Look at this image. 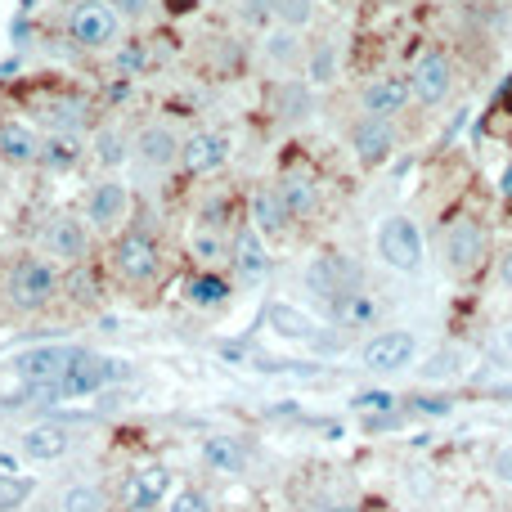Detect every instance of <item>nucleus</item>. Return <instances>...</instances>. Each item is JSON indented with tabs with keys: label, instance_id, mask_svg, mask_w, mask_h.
<instances>
[{
	"label": "nucleus",
	"instance_id": "1",
	"mask_svg": "<svg viewBox=\"0 0 512 512\" xmlns=\"http://www.w3.org/2000/svg\"><path fill=\"white\" fill-rule=\"evenodd\" d=\"M117 378H126L122 360H104V355H95V351H81L77 364H72L63 378L45 382V387H27V391H32V400H41V405H59V400L95 396V391H104L108 382H117Z\"/></svg>",
	"mask_w": 512,
	"mask_h": 512
},
{
	"label": "nucleus",
	"instance_id": "2",
	"mask_svg": "<svg viewBox=\"0 0 512 512\" xmlns=\"http://www.w3.org/2000/svg\"><path fill=\"white\" fill-rule=\"evenodd\" d=\"M373 252H378V261L387 265V270H396V274H418L423 270V261H427L423 230H418V221H409V216H400V212L378 221Z\"/></svg>",
	"mask_w": 512,
	"mask_h": 512
},
{
	"label": "nucleus",
	"instance_id": "3",
	"mask_svg": "<svg viewBox=\"0 0 512 512\" xmlns=\"http://www.w3.org/2000/svg\"><path fill=\"white\" fill-rule=\"evenodd\" d=\"M5 292H9V301H14V310L32 315V310H45L63 292V274H59V265L45 261V256H23V261H14V270H9Z\"/></svg>",
	"mask_w": 512,
	"mask_h": 512
},
{
	"label": "nucleus",
	"instance_id": "4",
	"mask_svg": "<svg viewBox=\"0 0 512 512\" xmlns=\"http://www.w3.org/2000/svg\"><path fill=\"white\" fill-rule=\"evenodd\" d=\"M441 256H445V270H450L454 279H468V274H477L481 265H486V256H490L486 225L472 221V216H459V221H450L441 230Z\"/></svg>",
	"mask_w": 512,
	"mask_h": 512
},
{
	"label": "nucleus",
	"instance_id": "5",
	"mask_svg": "<svg viewBox=\"0 0 512 512\" xmlns=\"http://www.w3.org/2000/svg\"><path fill=\"white\" fill-rule=\"evenodd\" d=\"M122 14L113 9V0H72L68 9V36L81 50H108L117 41Z\"/></svg>",
	"mask_w": 512,
	"mask_h": 512
},
{
	"label": "nucleus",
	"instance_id": "6",
	"mask_svg": "<svg viewBox=\"0 0 512 512\" xmlns=\"http://www.w3.org/2000/svg\"><path fill=\"white\" fill-rule=\"evenodd\" d=\"M301 279H306V288L315 292L319 301H328V306H342L346 310V301L360 297V292H355L360 274H355V265L346 261L342 252H319L315 261L306 265V274H301Z\"/></svg>",
	"mask_w": 512,
	"mask_h": 512
},
{
	"label": "nucleus",
	"instance_id": "7",
	"mask_svg": "<svg viewBox=\"0 0 512 512\" xmlns=\"http://www.w3.org/2000/svg\"><path fill=\"white\" fill-rule=\"evenodd\" d=\"M113 270L122 274L126 283H153L162 274V248L153 234L144 230H126L122 239L113 243Z\"/></svg>",
	"mask_w": 512,
	"mask_h": 512
},
{
	"label": "nucleus",
	"instance_id": "8",
	"mask_svg": "<svg viewBox=\"0 0 512 512\" xmlns=\"http://www.w3.org/2000/svg\"><path fill=\"white\" fill-rule=\"evenodd\" d=\"M418 360V337L409 328H387L360 346V364L369 373H400Z\"/></svg>",
	"mask_w": 512,
	"mask_h": 512
},
{
	"label": "nucleus",
	"instance_id": "9",
	"mask_svg": "<svg viewBox=\"0 0 512 512\" xmlns=\"http://www.w3.org/2000/svg\"><path fill=\"white\" fill-rule=\"evenodd\" d=\"M86 351V346H32V351H23L14 360V373L27 382V387H45V382L63 378V373L77 364V355Z\"/></svg>",
	"mask_w": 512,
	"mask_h": 512
},
{
	"label": "nucleus",
	"instance_id": "10",
	"mask_svg": "<svg viewBox=\"0 0 512 512\" xmlns=\"http://www.w3.org/2000/svg\"><path fill=\"white\" fill-rule=\"evenodd\" d=\"M450 86H454V63H450V54H441V50L418 54L414 72H409V90H414V104L436 108L445 95H450Z\"/></svg>",
	"mask_w": 512,
	"mask_h": 512
},
{
	"label": "nucleus",
	"instance_id": "11",
	"mask_svg": "<svg viewBox=\"0 0 512 512\" xmlns=\"http://www.w3.org/2000/svg\"><path fill=\"white\" fill-rule=\"evenodd\" d=\"M41 248H45V256H54V261H63V265H86L90 230L77 221V216H54V221L41 230Z\"/></svg>",
	"mask_w": 512,
	"mask_h": 512
},
{
	"label": "nucleus",
	"instance_id": "12",
	"mask_svg": "<svg viewBox=\"0 0 512 512\" xmlns=\"http://www.w3.org/2000/svg\"><path fill=\"white\" fill-rule=\"evenodd\" d=\"M346 140H351V153L360 167H382L396 153V126L387 117H360Z\"/></svg>",
	"mask_w": 512,
	"mask_h": 512
},
{
	"label": "nucleus",
	"instance_id": "13",
	"mask_svg": "<svg viewBox=\"0 0 512 512\" xmlns=\"http://www.w3.org/2000/svg\"><path fill=\"white\" fill-rule=\"evenodd\" d=\"M180 149H185V140H180L176 131H171L167 122H153V126H140L131 140V153L144 162V167L153 171H167L180 162Z\"/></svg>",
	"mask_w": 512,
	"mask_h": 512
},
{
	"label": "nucleus",
	"instance_id": "14",
	"mask_svg": "<svg viewBox=\"0 0 512 512\" xmlns=\"http://www.w3.org/2000/svg\"><path fill=\"white\" fill-rule=\"evenodd\" d=\"M171 490V472L162 463H149V468H135L131 477L122 481V512H149L167 499Z\"/></svg>",
	"mask_w": 512,
	"mask_h": 512
},
{
	"label": "nucleus",
	"instance_id": "15",
	"mask_svg": "<svg viewBox=\"0 0 512 512\" xmlns=\"http://www.w3.org/2000/svg\"><path fill=\"white\" fill-rule=\"evenodd\" d=\"M414 104V90H409V77H373L369 86L360 90V108L364 117H396Z\"/></svg>",
	"mask_w": 512,
	"mask_h": 512
},
{
	"label": "nucleus",
	"instance_id": "16",
	"mask_svg": "<svg viewBox=\"0 0 512 512\" xmlns=\"http://www.w3.org/2000/svg\"><path fill=\"white\" fill-rule=\"evenodd\" d=\"M248 225L261 234V239H279V234H288L292 216H288V207H283V198H279V189H274V185H256L252 189Z\"/></svg>",
	"mask_w": 512,
	"mask_h": 512
},
{
	"label": "nucleus",
	"instance_id": "17",
	"mask_svg": "<svg viewBox=\"0 0 512 512\" xmlns=\"http://www.w3.org/2000/svg\"><path fill=\"white\" fill-rule=\"evenodd\" d=\"M180 162H185V171H194V176H212L216 167L230 162V135H221V131L189 135L185 149H180Z\"/></svg>",
	"mask_w": 512,
	"mask_h": 512
},
{
	"label": "nucleus",
	"instance_id": "18",
	"mask_svg": "<svg viewBox=\"0 0 512 512\" xmlns=\"http://www.w3.org/2000/svg\"><path fill=\"white\" fill-rule=\"evenodd\" d=\"M131 212V194L117 180H99V185L86 189V216L95 221V230H113L117 221H126Z\"/></svg>",
	"mask_w": 512,
	"mask_h": 512
},
{
	"label": "nucleus",
	"instance_id": "19",
	"mask_svg": "<svg viewBox=\"0 0 512 512\" xmlns=\"http://www.w3.org/2000/svg\"><path fill=\"white\" fill-rule=\"evenodd\" d=\"M265 324H270V333L283 337V342H315L319 337V319L306 315L301 306H292V301H270V306H265Z\"/></svg>",
	"mask_w": 512,
	"mask_h": 512
},
{
	"label": "nucleus",
	"instance_id": "20",
	"mask_svg": "<svg viewBox=\"0 0 512 512\" xmlns=\"http://www.w3.org/2000/svg\"><path fill=\"white\" fill-rule=\"evenodd\" d=\"M0 162H9V167H32V162H41V135L27 122H18V117H5V122H0Z\"/></svg>",
	"mask_w": 512,
	"mask_h": 512
},
{
	"label": "nucleus",
	"instance_id": "21",
	"mask_svg": "<svg viewBox=\"0 0 512 512\" xmlns=\"http://www.w3.org/2000/svg\"><path fill=\"white\" fill-rule=\"evenodd\" d=\"M68 450H72V432L59 423H41V427H32V432H23V454L36 463H54Z\"/></svg>",
	"mask_w": 512,
	"mask_h": 512
},
{
	"label": "nucleus",
	"instance_id": "22",
	"mask_svg": "<svg viewBox=\"0 0 512 512\" xmlns=\"http://www.w3.org/2000/svg\"><path fill=\"white\" fill-rule=\"evenodd\" d=\"M261 54L274 63V68H297L301 59H306V41H301L297 27H270L261 41Z\"/></svg>",
	"mask_w": 512,
	"mask_h": 512
},
{
	"label": "nucleus",
	"instance_id": "23",
	"mask_svg": "<svg viewBox=\"0 0 512 512\" xmlns=\"http://www.w3.org/2000/svg\"><path fill=\"white\" fill-rule=\"evenodd\" d=\"M274 189H279V198H283L292 221H310V216L319 212V189L310 176H283Z\"/></svg>",
	"mask_w": 512,
	"mask_h": 512
},
{
	"label": "nucleus",
	"instance_id": "24",
	"mask_svg": "<svg viewBox=\"0 0 512 512\" xmlns=\"http://www.w3.org/2000/svg\"><path fill=\"white\" fill-rule=\"evenodd\" d=\"M234 265H239V279H261V274L270 270L265 243L252 225H239V234H234Z\"/></svg>",
	"mask_w": 512,
	"mask_h": 512
},
{
	"label": "nucleus",
	"instance_id": "25",
	"mask_svg": "<svg viewBox=\"0 0 512 512\" xmlns=\"http://www.w3.org/2000/svg\"><path fill=\"white\" fill-rule=\"evenodd\" d=\"M203 463L212 472H221V477H239V472L248 468V454H243V445L234 441V436H207L203 441Z\"/></svg>",
	"mask_w": 512,
	"mask_h": 512
},
{
	"label": "nucleus",
	"instance_id": "26",
	"mask_svg": "<svg viewBox=\"0 0 512 512\" xmlns=\"http://www.w3.org/2000/svg\"><path fill=\"white\" fill-rule=\"evenodd\" d=\"M185 297H189V306H198V310H216L230 301V283L216 270H198L194 279L185 283Z\"/></svg>",
	"mask_w": 512,
	"mask_h": 512
},
{
	"label": "nucleus",
	"instance_id": "27",
	"mask_svg": "<svg viewBox=\"0 0 512 512\" xmlns=\"http://www.w3.org/2000/svg\"><path fill=\"white\" fill-rule=\"evenodd\" d=\"M77 162H81V144H77V135L54 131L50 140H41V167H50V171H72Z\"/></svg>",
	"mask_w": 512,
	"mask_h": 512
},
{
	"label": "nucleus",
	"instance_id": "28",
	"mask_svg": "<svg viewBox=\"0 0 512 512\" xmlns=\"http://www.w3.org/2000/svg\"><path fill=\"white\" fill-rule=\"evenodd\" d=\"M337 81V45L319 41L306 54V86H333Z\"/></svg>",
	"mask_w": 512,
	"mask_h": 512
},
{
	"label": "nucleus",
	"instance_id": "29",
	"mask_svg": "<svg viewBox=\"0 0 512 512\" xmlns=\"http://www.w3.org/2000/svg\"><path fill=\"white\" fill-rule=\"evenodd\" d=\"M45 122H50L54 131L72 135L77 126H86V104H81V99H50V104H45Z\"/></svg>",
	"mask_w": 512,
	"mask_h": 512
},
{
	"label": "nucleus",
	"instance_id": "30",
	"mask_svg": "<svg viewBox=\"0 0 512 512\" xmlns=\"http://www.w3.org/2000/svg\"><path fill=\"white\" fill-rule=\"evenodd\" d=\"M463 360H468V355H463V346H445V351H436L432 360L418 369V378H427V382L459 378V373H463Z\"/></svg>",
	"mask_w": 512,
	"mask_h": 512
},
{
	"label": "nucleus",
	"instance_id": "31",
	"mask_svg": "<svg viewBox=\"0 0 512 512\" xmlns=\"http://www.w3.org/2000/svg\"><path fill=\"white\" fill-rule=\"evenodd\" d=\"M36 481L32 477H14V472H0V512H18L32 499Z\"/></svg>",
	"mask_w": 512,
	"mask_h": 512
},
{
	"label": "nucleus",
	"instance_id": "32",
	"mask_svg": "<svg viewBox=\"0 0 512 512\" xmlns=\"http://www.w3.org/2000/svg\"><path fill=\"white\" fill-rule=\"evenodd\" d=\"M126 149H131V140H126L117 126H104V131H95V158L104 162V167H117V162H126Z\"/></svg>",
	"mask_w": 512,
	"mask_h": 512
},
{
	"label": "nucleus",
	"instance_id": "33",
	"mask_svg": "<svg viewBox=\"0 0 512 512\" xmlns=\"http://www.w3.org/2000/svg\"><path fill=\"white\" fill-rule=\"evenodd\" d=\"M189 252H194V261L203 265V270H212V265L225 256V243H221V234H216L212 225H207V230H203V225H198V230H194V239H189Z\"/></svg>",
	"mask_w": 512,
	"mask_h": 512
},
{
	"label": "nucleus",
	"instance_id": "34",
	"mask_svg": "<svg viewBox=\"0 0 512 512\" xmlns=\"http://www.w3.org/2000/svg\"><path fill=\"white\" fill-rule=\"evenodd\" d=\"M104 508H108V495L99 486H72L59 504V512H104Z\"/></svg>",
	"mask_w": 512,
	"mask_h": 512
},
{
	"label": "nucleus",
	"instance_id": "35",
	"mask_svg": "<svg viewBox=\"0 0 512 512\" xmlns=\"http://www.w3.org/2000/svg\"><path fill=\"white\" fill-rule=\"evenodd\" d=\"M113 63L122 77H140V72L149 68V50H144V41H122L113 54Z\"/></svg>",
	"mask_w": 512,
	"mask_h": 512
},
{
	"label": "nucleus",
	"instance_id": "36",
	"mask_svg": "<svg viewBox=\"0 0 512 512\" xmlns=\"http://www.w3.org/2000/svg\"><path fill=\"white\" fill-rule=\"evenodd\" d=\"M274 14H279L283 27H310L315 23V0H274Z\"/></svg>",
	"mask_w": 512,
	"mask_h": 512
},
{
	"label": "nucleus",
	"instance_id": "37",
	"mask_svg": "<svg viewBox=\"0 0 512 512\" xmlns=\"http://www.w3.org/2000/svg\"><path fill=\"white\" fill-rule=\"evenodd\" d=\"M351 405L360 409V414H391V409H396V396H391V391H360Z\"/></svg>",
	"mask_w": 512,
	"mask_h": 512
},
{
	"label": "nucleus",
	"instance_id": "38",
	"mask_svg": "<svg viewBox=\"0 0 512 512\" xmlns=\"http://www.w3.org/2000/svg\"><path fill=\"white\" fill-rule=\"evenodd\" d=\"M167 512H212V499H207L198 486H185V490H176V499H171Z\"/></svg>",
	"mask_w": 512,
	"mask_h": 512
},
{
	"label": "nucleus",
	"instance_id": "39",
	"mask_svg": "<svg viewBox=\"0 0 512 512\" xmlns=\"http://www.w3.org/2000/svg\"><path fill=\"white\" fill-rule=\"evenodd\" d=\"M279 99L288 113L283 117H306L310 113V86H279Z\"/></svg>",
	"mask_w": 512,
	"mask_h": 512
},
{
	"label": "nucleus",
	"instance_id": "40",
	"mask_svg": "<svg viewBox=\"0 0 512 512\" xmlns=\"http://www.w3.org/2000/svg\"><path fill=\"white\" fill-rule=\"evenodd\" d=\"M153 5H158V0H113V9H117L122 18H131V23L149 18V14H153Z\"/></svg>",
	"mask_w": 512,
	"mask_h": 512
},
{
	"label": "nucleus",
	"instance_id": "41",
	"mask_svg": "<svg viewBox=\"0 0 512 512\" xmlns=\"http://www.w3.org/2000/svg\"><path fill=\"white\" fill-rule=\"evenodd\" d=\"M490 472H495V481L512 486V445H499L495 459H490Z\"/></svg>",
	"mask_w": 512,
	"mask_h": 512
},
{
	"label": "nucleus",
	"instance_id": "42",
	"mask_svg": "<svg viewBox=\"0 0 512 512\" xmlns=\"http://www.w3.org/2000/svg\"><path fill=\"white\" fill-rule=\"evenodd\" d=\"M243 18H248V23H265V18L274 14V0H243Z\"/></svg>",
	"mask_w": 512,
	"mask_h": 512
},
{
	"label": "nucleus",
	"instance_id": "43",
	"mask_svg": "<svg viewBox=\"0 0 512 512\" xmlns=\"http://www.w3.org/2000/svg\"><path fill=\"white\" fill-rule=\"evenodd\" d=\"M499 288H504L508 297H512V248L499 256Z\"/></svg>",
	"mask_w": 512,
	"mask_h": 512
},
{
	"label": "nucleus",
	"instance_id": "44",
	"mask_svg": "<svg viewBox=\"0 0 512 512\" xmlns=\"http://www.w3.org/2000/svg\"><path fill=\"white\" fill-rule=\"evenodd\" d=\"M414 409H423V414H436V418H441V414H450V400H418Z\"/></svg>",
	"mask_w": 512,
	"mask_h": 512
},
{
	"label": "nucleus",
	"instance_id": "45",
	"mask_svg": "<svg viewBox=\"0 0 512 512\" xmlns=\"http://www.w3.org/2000/svg\"><path fill=\"white\" fill-rule=\"evenodd\" d=\"M162 5H167V9H171V14H189V9H194V5H198V0H162Z\"/></svg>",
	"mask_w": 512,
	"mask_h": 512
},
{
	"label": "nucleus",
	"instance_id": "46",
	"mask_svg": "<svg viewBox=\"0 0 512 512\" xmlns=\"http://www.w3.org/2000/svg\"><path fill=\"white\" fill-rule=\"evenodd\" d=\"M499 194H504V198H508V203H512V162H508V167H504V176H499Z\"/></svg>",
	"mask_w": 512,
	"mask_h": 512
},
{
	"label": "nucleus",
	"instance_id": "47",
	"mask_svg": "<svg viewBox=\"0 0 512 512\" xmlns=\"http://www.w3.org/2000/svg\"><path fill=\"white\" fill-rule=\"evenodd\" d=\"M504 351H508V355H512V324H508V328H504Z\"/></svg>",
	"mask_w": 512,
	"mask_h": 512
}]
</instances>
